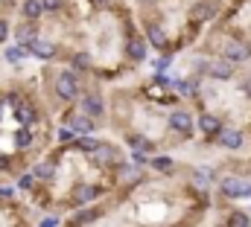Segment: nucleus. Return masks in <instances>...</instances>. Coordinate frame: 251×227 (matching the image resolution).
<instances>
[{
    "label": "nucleus",
    "instance_id": "2",
    "mask_svg": "<svg viewBox=\"0 0 251 227\" xmlns=\"http://www.w3.org/2000/svg\"><path fill=\"white\" fill-rule=\"evenodd\" d=\"M213 213L207 166L155 155L102 201L62 219V227H204Z\"/></svg>",
    "mask_w": 251,
    "mask_h": 227
},
{
    "label": "nucleus",
    "instance_id": "10",
    "mask_svg": "<svg viewBox=\"0 0 251 227\" xmlns=\"http://www.w3.org/2000/svg\"><path fill=\"white\" fill-rule=\"evenodd\" d=\"M41 18H44V3L41 0H21L18 3L15 21H21V23H38Z\"/></svg>",
    "mask_w": 251,
    "mask_h": 227
},
{
    "label": "nucleus",
    "instance_id": "1",
    "mask_svg": "<svg viewBox=\"0 0 251 227\" xmlns=\"http://www.w3.org/2000/svg\"><path fill=\"white\" fill-rule=\"evenodd\" d=\"M24 50L38 64H64L105 88L137 76L152 58L128 0H64L38 21Z\"/></svg>",
    "mask_w": 251,
    "mask_h": 227
},
{
    "label": "nucleus",
    "instance_id": "5",
    "mask_svg": "<svg viewBox=\"0 0 251 227\" xmlns=\"http://www.w3.org/2000/svg\"><path fill=\"white\" fill-rule=\"evenodd\" d=\"M155 56L181 58L196 50L228 0H128Z\"/></svg>",
    "mask_w": 251,
    "mask_h": 227
},
{
    "label": "nucleus",
    "instance_id": "4",
    "mask_svg": "<svg viewBox=\"0 0 251 227\" xmlns=\"http://www.w3.org/2000/svg\"><path fill=\"white\" fill-rule=\"evenodd\" d=\"M105 134L131 155H178L196 146V114L170 73H137L108 88Z\"/></svg>",
    "mask_w": 251,
    "mask_h": 227
},
{
    "label": "nucleus",
    "instance_id": "3",
    "mask_svg": "<svg viewBox=\"0 0 251 227\" xmlns=\"http://www.w3.org/2000/svg\"><path fill=\"white\" fill-rule=\"evenodd\" d=\"M32 189L26 204L41 216H70L102 198H108L128 175H134L131 158L108 134L76 137L73 143H56L32 166Z\"/></svg>",
    "mask_w": 251,
    "mask_h": 227
},
{
    "label": "nucleus",
    "instance_id": "9",
    "mask_svg": "<svg viewBox=\"0 0 251 227\" xmlns=\"http://www.w3.org/2000/svg\"><path fill=\"white\" fill-rule=\"evenodd\" d=\"M18 3L21 0H0V47H6L12 41V26H15Z\"/></svg>",
    "mask_w": 251,
    "mask_h": 227
},
{
    "label": "nucleus",
    "instance_id": "6",
    "mask_svg": "<svg viewBox=\"0 0 251 227\" xmlns=\"http://www.w3.org/2000/svg\"><path fill=\"white\" fill-rule=\"evenodd\" d=\"M190 53L201 58H219L234 67L251 64V0H228L216 23Z\"/></svg>",
    "mask_w": 251,
    "mask_h": 227
},
{
    "label": "nucleus",
    "instance_id": "11",
    "mask_svg": "<svg viewBox=\"0 0 251 227\" xmlns=\"http://www.w3.org/2000/svg\"><path fill=\"white\" fill-rule=\"evenodd\" d=\"M0 58H3V61H6V64L12 67V70H21V67H24V64L29 61L26 50H24V47H18V44H12V41H9V44L3 47V56H0Z\"/></svg>",
    "mask_w": 251,
    "mask_h": 227
},
{
    "label": "nucleus",
    "instance_id": "12",
    "mask_svg": "<svg viewBox=\"0 0 251 227\" xmlns=\"http://www.w3.org/2000/svg\"><path fill=\"white\" fill-rule=\"evenodd\" d=\"M35 227H62V216H41Z\"/></svg>",
    "mask_w": 251,
    "mask_h": 227
},
{
    "label": "nucleus",
    "instance_id": "8",
    "mask_svg": "<svg viewBox=\"0 0 251 227\" xmlns=\"http://www.w3.org/2000/svg\"><path fill=\"white\" fill-rule=\"evenodd\" d=\"M38 216L26 204V198H0V227H35Z\"/></svg>",
    "mask_w": 251,
    "mask_h": 227
},
{
    "label": "nucleus",
    "instance_id": "7",
    "mask_svg": "<svg viewBox=\"0 0 251 227\" xmlns=\"http://www.w3.org/2000/svg\"><path fill=\"white\" fill-rule=\"evenodd\" d=\"M38 91H41V99L47 105V111L53 114V119L64 114L67 108H76L79 96L85 93V88L94 82L64 64H41L38 70Z\"/></svg>",
    "mask_w": 251,
    "mask_h": 227
}]
</instances>
